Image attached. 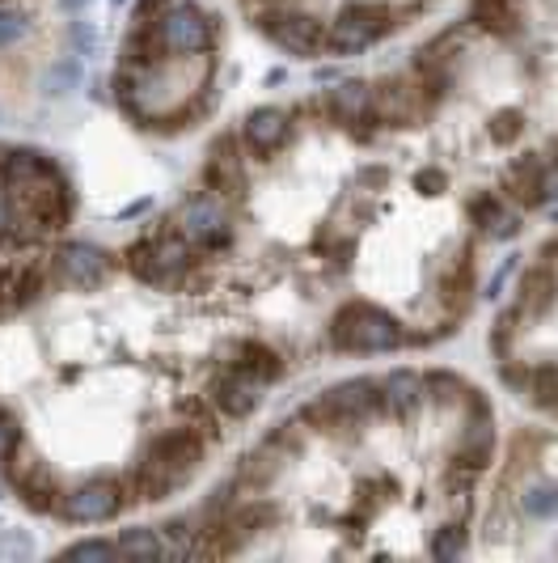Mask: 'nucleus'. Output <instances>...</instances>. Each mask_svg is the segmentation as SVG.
Returning <instances> with one entry per match:
<instances>
[{"mask_svg":"<svg viewBox=\"0 0 558 563\" xmlns=\"http://www.w3.org/2000/svg\"><path fill=\"white\" fill-rule=\"evenodd\" d=\"M386 402H381V382L372 377H351V382H338L326 395H317L313 402L301 407V420L317 432H338V428H356V423L381 416Z\"/></svg>","mask_w":558,"mask_h":563,"instance_id":"obj_1","label":"nucleus"},{"mask_svg":"<svg viewBox=\"0 0 558 563\" xmlns=\"http://www.w3.org/2000/svg\"><path fill=\"white\" fill-rule=\"evenodd\" d=\"M331 343L338 352H398L406 335L398 327V318L386 313L372 301H347L331 318Z\"/></svg>","mask_w":558,"mask_h":563,"instance_id":"obj_2","label":"nucleus"},{"mask_svg":"<svg viewBox=\"0 0 558 563\" xmlns=\"http://www.w3.org/2000/svg\"><path fill=\"white\" fill-rule=\"evenodd\" d=\"M0 471H4V483L22 496V505H26L30 512H59V496H64V492H59L56 471L38 457V450L30 445V437L0 462Z\"/></svg>","mask_w":558,"mask_h":563,"instance_id":"obj_3","label":"nucleus"},{"mask_svg":"<svg viewBox=\"0 0 558 563\" xmlns=\"http://www.w3.org/2000/svg\"><path fill=\"white\" fill-rule=\"evenodd\" d=\"M258 30L283 47L288 56H301V59H313L326 52V22L322 18H313L305 9H297V4H271V9H263L258 13Z\"/></svg>","mask_w":558,"mask_h":563,"instance_id":"obj_4","label":"nucleus"},{"mask_svg":"<svg viewBox=\"0 0 558 563\" xmlns=\"http://www.w3.org/2000/svg\"><path fill=\"white\" fill-rule=\"evenodd\" d=\"M242 132H228L208 144V162H203V187L216 199H224L228 208L246 196L250 174H246V148H242Z\"/></svg>","mask_w":558,"mask_h":563,"instance_id":"obj_5","label":"nucleus"},{"mask_svg":"<svg viewBox=\"0 0 558 563\" xmlns=\"http://www.w3.org/2000/svg\"><path fill=\"white\" fill-rule=\"evenodd\" d=\"M178 229L196 242V246H203L208 254H221L228 251V242H233V229H228V203L224 199H216L212 191H199V196H191L182 208H178Z\"/></svg>","mask_w":558,"mask_h":563,"instance_id":"obj_6","label":"nucleus"},{"mask_svg":"<svg viewBox=\"0 0 558 563\" xmlns=\"http://www.w3.org/2000/svg\"><path fill=\"white\" fill-rule=\"evenodd\" d=\"M123 505H127V496H123L119 479H85L81 487L59 496V517L72 526H102V521L119 517Z\"/></svg>","mask_w":558,"mask_h":563,"instance_id":"obj_7","label":"nucleus"},{"mask_svg":"<svg viewBox=\"0 0 558 563\" xmlns=\"http://www.w3.org/2000/svg\"><path fill=\"white\" fill-rule=\"evenodd\" d=\"M427 98L418 93L415 77H386L372 85V123L377 128H411L427 119Z\"/></svg>","mask_w":558,"mask_h":563,"instance_id":"obj_8","label":"nucleus"},{"mask_svg":"<svg viewBox=\"0 0 558 563\" xmlns=\"http://www.w3.org/2000/svg\"><path fill=\"white\" fill-rule=\"evenodd\" d=\"M263 390H267V382L250 373L246 365H237V361H228V365L212 377V386H208V395L216 402V411H221L224 420H246L258 411V402H263Z\"/></svg>","mask_w":558,"mask_h":563,"instance_id":"obj_9","label":"nucleus"},{"mask_svg":"<svg viewBox=\"0 0 558 563\" xmlns=\"http://www.w3.org/2000/svg\"><path fill=\"white\" fill-rule=\"evenodd\" d=\"M161 34L174 56H203L216 47V18H208L191 0H178L161 18Z\"/></svg>","mask_w":558,"mask_h":563,"instance_id":"obj_10","label":"nucleus"},{"mask_svg":"<svg viewBox=\"0 0 558 563\" xmlns=\"http://www.w3.org/2000/svg\"><path fill=\"white\" fill-rule=\"evenodd\" d=\"M322 111L343 132H351L356 141H372L377 136V123H372V85L368 81H338L335 89H326Z\"/></svg>","mask_w":558,"mask_h":563,"instance_id":"obj_11","label":"nucleus"},{"mask_svg":"<svg viewBox=\"0 0 558 563\" xmlns=\"http://www.w3.org/2000/svg\"><path fill=\"white\" fill-rule=\"evenodd\" d=\"M111 272H114V258L102 251V246H93V242H68V246L56 251L59 284H68V288H77V292L102 288V284L111 280Z\"/></svg>","mask_w":558,"mask_h":563,"instance_id":"obj_12","label":"nucleus"},{"mask_svg":"<svg viewBox=\"0 0 558 563\" xmlns=\"http://www.w3.org/2000/svg\"><path fill=\"white\" fill-rule=\"evenodd\" d=\"M208 437H199L196 428H187V423H178V428H161V432H153L148 437V445L144 453H153V457H161L166 466H174L182 479H191L199 466H203V457H208Z\"/></svg>","mask_w":558,"mask_h":563,"instance_id":"obj_13","label":"nucleus"},{"mask_svg":"<svg viewBox=\"0 0 558 563\" xmlns=\"http://www.w3.org/2000/svg\"><path fill=\"white\" fill-rule=\"evenodd\" d=\"M119 483H123V496H127V500H136V505H157V500L174 496L187 479H182L174 466H166L161 457L140 453V462H132V471Z\"/></svg>","mask_w":558,"mask_h":563,"instance_id":"obj_14","label":"nucleus"},{"mask_svg":"<svg viewBox=\"0 0 558 563\" xmlns=\"http://www.w3.org/2000/svg\"><path fill=\"white\" fill-rule=\"evenodd\" d=\"M555 292H558V276L550 272V267L533 263V267H525L521 284H516V306L503 313L500 322H503V327H512V322H529V318L550 313V306H555ZM512 331H516V327H512Z\"/></svg>","mask_w":558,"mask_h":563,"instance_id":"obj_15","label":"nucleus"},{"mask_svg":"<svg viewBox=\"0 0 558 563\" xmlns=\"http://www.w3.org/2000/svg\"><path fill=\"white\" fill-rule=\"evenodd\" d=\"M242 141H246V148L258 162H271V153H279L283 144L292 141V114L279 111V107H258L242 123Z\"/></svg>","mask_w":558,"mask_h":563,"instance_id":"obj_16","label":"nucleus"},{"mask_svg":"<svg viewBox=\"0 0 558 563\" xmlns=\"http://www.w3.org/2000/svg\"><path fill=\"white\" fill-rule=\"evenodd\" d=\"M503 196L512 199L516 208L546 203V157L542 153H521L503 174Z\"/></svg>","mask_w":558,"mask_h":563,"instance_id":"obj_17","label":"nucleus"},{"mask_svg":"<svg viewBox=\"0 0 558 563\" xmlns=\"http://www.w3.org/2000/svg\"><path fill=\"white\" fill-rule=\"evenodd\" d=\"M64 169L38 153V148H0V178L4 187H30V183H43V178H56Z\"/></svg>","mask_w":558,"mask_h":563,"instance_id":"obj_18","label":"nucleus"},{"mask_svg":"<svg viewBox=\"0 0 558 563\" xmlns=\"http://www.w3.org/2000/svg\"><path fill=\"white\" fill-rule=\"evenodd\" d=\"M123 258H127V272H132L140 284H148V288L174 292V288H182V284H187L182 276H178V272H169L166 263H161V254L153 251V242H148V238L132 242V246L123 251Z\"/></svg>","mask_w":558,"mask_h":563,"instance_id":"obj_19","label":"nucleus"},{"mask_svg":"<svg viewBox=\"0 0 558 563\" xmlns=\"http://www.w3.org/2000/svg\"><path fill=\"white\" fill-rule=\"evenodd\" d=\"M470 217L487 238H512L521 229V208L507 196H495V191L470 199Z\"/></svg>","mask_w":558,"mask_h":563,"instance_id":"obj_20","label":"nucleus"},{"mask_svg":"<svg viewBox=\"0 0 558 563\" xmlns=\"http://www.w3.org/2000/svg\"><path fill=\"white\" fill-rule=\"evenodd\" d=\"M381 402L393 420H406L415 416V407L423 402V373L415 368H393L381 377Z\"/></svg>","mask_w":558,"mask_h":563,"instance_id":"obj_21","label":"nucleus"},{"mask_svg":"<svg viewBox=\"0 0 558 563\" xmlns=\"http://www.w3.org/2000/svg\"><path fill=\"white\" fill-rule=\"evenodd\" d=\"M221 521L228 526V530H233V534H237V542L246 547L254 534H263V530H271V526H276L279 508L271 505V500H258V496H242L237 505L224 512Z\"/></svg>","mask_w":558,"mask_h":563,"instance_id":"obj_22","label":"nucleus"},{"mask_svg":"<svg viewBox=\"0 0 558 563\" xmlns=\"http://www.w3.org/2000/svg\"><path fill=\"white\" fill-rule=\"evenodd\" d=\"M279 462H283V453H279L271 441H258L250 453H242V457H237L233 479L246 487V496H254V492H263V487L279 475Z\"/></svg>","mask_w":558,"mask_h":563,"instance_id":"obj_23","label":"nucleus"},{"mask_svg":"<svg viewBox=\"0 0 558 563\" xmlns=\"http://www.w3.org/2000/svg\"><path fill=\"white\" fill-rule=\"evenodd\" d=\"M174 416L178 423H187V428H196L199 437H208V441H221V411H216V402L212 395H187L174 402Z\"/></svg>","mask_w":558,"mask_h":563,"instance_id":"obj_24","label":"nucleus"},{"mask_svg":"<svg viewBox=\"0 0 558 563\" xmlns=\"http://www.w3.org/2000/svg\"><path fill=\"white\" fill-rule=\"evenodd\" d=\"M521 9H525V0H475L470 22L487 34H512L521 26Z\"/></svg>","mask_w":558,"mask_h":563,"instance_id":"obj_25","label":"nucleus"},{"mask_svg":"<svg viewBox=\"0 0 558 563\" xmlns=\"http://www.w3.org/2000/svg\"><path fill=\"white\" fill-rule=\"evenodd\" d=\"M233 361H237V365H246L250 373H258V377H263L267 386L283 377V356H279L276 347H267L263 339H246V343H237Z\"/></svg>","mask_w":558,"mask_h":563,"instance_id":"obj_26","label":"nucleus"},{"mask_svg":"<svg viewBox=\"0 0 558 563\" xmlns=\"http://www.w3.org/2000/svg\"><path fill=\"white\" fill-rule=\"evenodd\" d=\"M343 18H351V22L368 30L372 38H381L386 30L398 26V22H393L398 13H393L386 0H351V4H343Z\"/></svg>","mask_w":558,"mask_h":563,"instance_id":"obj_27","label":"nucleus"},{"mask_svg":"<svg viewBox=\"0 0 558 563\" xmlns=\"http://www.w3.org/2000/svg\"><path fill=\"white\" fill-rule=\"evenodd\" d=\"M119 555H132V560H166V538L161 530H148V526H132V530H119Z\"/></svg>","mask_w":558,"mask_h":563,"instance_id":"obj_28","label":"nucleus"},{"mask_svg":"<svg viewBox=\"0 0 558 563\" xmlns=\"http://www.w3.org/2000/svg\"><path fill=\"white\" fill-rule=\"evenodd\" d=\"M377 38L368 34L364 26H356L351 18H343L338 13V22L331 30H326V47L335 52V56H356V52H364V47H372Z\"/></svg>","mask_w":558,"mask_h":563,"instance_id":"obj_29","label":"nucleus"},{"mask_svg":"<svg viewBox=\"0 0 558 563\" xmlns=\"http://www.w3.org/2000/svg\"><path fill=\"white\" fill-rule=\"evenodd\" d=\"M533 407L550 411L558 416V361H546V365H533V382H529V395H525Z\"/></svg>","mask_w":558,"mask_h":563,"instance_id":"obj_30","label":"nucleus"},{"mask_svg":"<svg viewBox=\"0 0 558 563\" xmlns=\"http://www.w3.org/2000/svg\"><path fill=\"white\" fill-rule=\"evenodd\" d=\"M309 432H313V428H309V423L301 420V416H292V420L279 423L276 432H267V441H271V445H276V450L283 453V457H297V453H305Z\"/></svg>","mask_w":558,"mask_h":563,"instance_id":"obj_31","label":"nucleus"},{"mask_svg":"<svg viewBox=\"0 0 558 563\" xmlns=\"http://www.w3.org/2000/svg\"><path fill=\"white\" fill-rule=\"evenodd\" d=\"M85 68H81V56H68L59 59L56 68L43 77V93H52V98H64V93H72L77 85H81Z\"/></svg>","mask_w":558,"mask_h":563,"instance_id":"obj_32","label":"nucleus"},{"mask_svg":"<svg viewBox=\"0 0 558 563\" xmlns=\"http://www.w3.org/2000/svg\"><path fill=\"white\" fill-rule=\"evenodd\" d=\"M114 555H119V542L111 538H81L59 551V560H114Z\"/></svg>","mask_w":558,"mask_h":563,"instance_id":"obj_33","label":"nucleus"},{"mask_svg":"<svg viewBox=\"0 0 558 563\" xmlns=\"http://www.w3.org/2000/svg\"><path fill=\"white\" fill-rule=\"evenodd\" d=\"M466 390L448 368H432V373H423V398H432V402H448V398H457Z\"/></svg>","mask_w":558,"mask_h":563,"instance_id":"obj_34","label":"nucleus"},{"mask_svg":"<svg viewBox=\"0 0 558 563\" xmlns=\"http://www.w3.org/2000/svg\"><path fill=\"white\" fill-rule=\"evenodd\" d=\"M432 555H436V560H457V555H466V530H461V521H453V526H445L440 534L432 538Z\"/></svg>","mask_w":558,"mask_h":563,"instance_id":"obj_35","label":"nucleus"},{"mask_svg":"<svg viewBox=\"0 0 558 563\" xmlns=\"http://www.w3.org/2000/svg\"><path fill=\"white\" fill-rule=\"evenodd\" d=\"M26 441V428H22V416L18 411H9V407H0V462L9 457V453L18 450Z\"/></svg>","mask_w":558,"mask_h":563,"instance_id":"obj_36","label":"nucleus"},{"mask_svg":"<svg viewBox=\"0 0 558 563\" xmlns=\"http://www.w3.org/2000/svg\"><path fill=\"white\" fill-rule=\"evenodd\" d=\"M500 382L507 386V390H516V395H529L533 365H529V361H516V356H503V361H500Z\"/></svg>","mask_w":558,"mask_h":563,"instance_id":"obj_37","label":"nucleus"},{"mask_svg":"<svg viewBox=\"0 0 558 563\" xmlns=\"http://www.w3.org/2000/svg\"><path fill=\"white\" fill-rule=\"evenodd\" d=\"M487 132H491V141L495 144H512L521 132H525V119L516 111H503V114H495L491 123H487Z\"/></svg>","mask_w":558,"mask_h":563,"instance_id":"obj_38","label":"nucleus"},{"mask_svg":"<svg viewBox=\"0 0 558 563\" xmlns=\"http://www.w3.org/2000/svg\"><path fill=\"white\" fill-rule=\"evenodd\" d=\"M26 18L22 13H13V9H0V52L4 47H13V43H22L26 38Z\"/></svg>","mask_w":558,"mask_h":563,"instance_id":"obj_39","label":"nucleus"},{"mask_svg":"<svg viewBox=\"0 0 558 563\" xmlns=\"http://www.w3.org/2000/svg\"><path fill=\"white\" fill-rule=\"evenodd\" d=\"M521 505H525V512H533V517H550V512H558V492L550 487H533V492H525L521 496Z\"/></svg>","mask_w":558,"mask_h":563,"instance_id":"obj_40","label":"nucleus"},{"mask_svg":"<svg viewBox=\"0 0 558 563\" xmlns=\"http://www.w3.org/2000/svg\"><path fill=\"white\" fill-rule=\"evenodd\" d=\"M178 0H136V9H132V22H161L169 9H174Z\"/></svg>","mask_w":558,"mask_h":563,"instance_id":"obj_41","label":"nucleus"},{"mask_svg":"<svg viewBox=\"0 0 558 563\" xmlns=\"http://www.w3.org/2000/svg\"><path fill=\"white\" fill-rule=\"evenodd\" d=\"M68 43L77 47V56H93V43H98V38H93V26H89V22H77V26L68 30Z\"/></svg>","mask_w":558,"mask_h":563,"instance_id":"obj_42","label":"nucleus"},{"mask_svg":"<svg viewBox=\"0 0 558 563\" xmlns=\"http://www.w3.org/2000/svg\"><path fill=\"white\" fill-rule=\"evenodd\" d=\"M4 238H13V196L4 191V183H0V242Z\"/></svg>","mask_w":558,"mask_h":563,"instance_id":"obj_43","label":"nucleus"},{"mask_svg":"<svg viewBox=\"0 0 558 563\" xmlns=\"http://www.w3.org/2000/svg\"><path fill=\"white\" fill-rule=\"evenodd\" d=\"M537 263H542V267H550V272L558 276V238H550V242L542 246V254H537Z\"/></svg>","mask_w":558,"mask_h":563,"instance_id":"obj_44","label":"nucleus"},{"mask_svg":"<svg viewBox=\"0 0 558 563\" xmlns=\"http://www.w3.org/2000/svg\"><path fill=\"white\" fill-rule=\"evenodd\" d=\"M89 0H64V9H85Z\"/></svg>","mask_w":558,"mask_h":563,"instance_id":"obj_45","label":"nucleus"},{"mask_svg":"<svg viewBox=\"0 0 558 563\" xmlns=\"http://www.w3.org/2000/svg\"><path fill=\"white\" fill-rule=\"evenodd\" d=\"M0 183H4V178H0Z\"/></svg>","mask_w":558,"mask_h":563,"instance_id":"obj_46","label":"nucleus"}]
</instances>
